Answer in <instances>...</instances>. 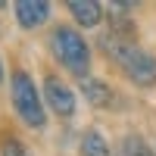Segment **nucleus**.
I'll use <instances>...</instances> for the list:
<instances>
[{
    "label": "nucleus",
    "instance_id": "f257e3e1",
    "mask_svg": "<svg viewBox=\"0 0 156 156\" xmlns=\"http://www.w3.org/2000/svg\"><path fill=\"white\" fill-rule=\"evenodd\" d=\"M9 97H12V109L16 115L28 125V128H44L47 125V112H44V103H41V90H37L34 78L28 72L16 69L9 78Z\"/></svg>",
    "mask_w": 156,
    "mask_h": 156
},
{
    "label": "nucleus",
    "instance_id": "6e6552de",
    "mask_svg": "<svg viewBox=\"0 0 156 156\" xmlns=\"http://www.w3.org/2000/svg\"><path fill=\"white\" fill-rule=\"evenodd\" d=\"M81 156H109V144L97 128H87L81 134Z\"/></svg>",
    "mask_w": 156,
    "mask_h": 156
},
{
    "label": "nucleus",
    "instance_id": "f03ea898",
    "mask_svg": "<svg viewBox=\"0 0 156 156\" xmlns=\"http://www.w3.org/2000/svg\"><path fill=\"white\" fill-rule=\"evenodd\" d=\"M50 50L53 56L59 59V66H66L69 72L87 78V69H90V47L81 34L69 25H56L50 31Z\"/></svg>",
    "mask_w": 156,
    "mask_h": 156
},
{
    "label": "nucleus",
    "instance_id": "7ed1b4c3",
    "mask_svg": "<svg viewBox=\"0 0 156 156\" xmlns=\"http://www.w3.org/2000/svg\"><path fill=\"white\" fill-rule=\"evenodd\" d=\"M119 66L134 84H140V87H153L156 84V56L147 53V50H140L137 44L119 59Z\"/></svg>",
    "mask_w": 156,
    "mask_h": 156
},
{
    "label": "nucleus",
    "instance_id": "1a4fd4ad",
    "mask_svg": "<svg viewBox=\"0 0 156 156\" xmlns=\"http://www.w3.org/2000/svg\"><path fill=\"white\" fill-rule=\"evenodd\" d=\"M122 156H156V153L150 150V144L140 134H128L122 140Z\"/></svg>",
    "mask_w": 156,
    "mask_h": 156
},
{
    "label": "nucleus",
    "instance_id": "39448f33",
    "mask_svg": "<svg viewBox=\"0 0 156 156\" xmlns=\"http://www.w3.org/2000/svg\"><path fill=\"white\" fill-rule=\"evenodd\" d=\"M12 12H16V22L22 28H41L50 19V3L47 0H19Z\"/></svg>",
    "mask_w": 156,
    "mask_h": 156
},
{
    "label": "nucleus",
    "instance_id": "9b49d317",
    "mask_svg": "<svg viewBox=\"0 0 156 156\" xmlns=\"http://www.w3.org/2000/svg\"><path fill=\"white\" fill-rule=\"evenodd\" d=\"M0 84H3V62H0Z\"/></svg>",
    "mask_w": 156,
    "mask_h": 156
},
{
    "label": "nucleus",
    "instance_id": "423d86ee",
    "mask_svg": "<svg viewBox=\"0 0 156 156\" xmlns=\"http://www.w3.org/2000/svg\"><path fill=\"white\" fill-rule=\"evenodd\" d=\"M66 6L75 16V22L84 25V28H94V25H100V19H103V6L97 0H69Z\"/></svg>",
    "mask_w": 156,
    "mask_h": 156
},
{
    "label": "nucleus",
    "instance_id": "20e7f679",
    "mask_svg": "<svg viewBox=\"0 0 156 156\" xmlns=\"http://www.w3.org/2000/svg\"><path fill=\"white\" fill-rule=\"evenodd\" d=\"M44 100H47V106L53 109L59 119H72L75 115V94H72V87L62 84L56 75L44 78Z\"/></svg>",
    "mask_w": 156,
    "mask_h": 156
},
{
    "label": "nucleus",
    "instance_id": "0eeeda50",
    "mask_svg": "<svg viewBox=\"0 0 156 156\" xmlns=\"http://www.w3.org/2000/svg\"><path fill=\"white\" fill-rule=\"evenodd\" d=\"M81 90H84V97L94 103V106H109L112 103V87H106L103 81H97V78H81Z\"/></svg>",
    "mask_w": 156,
    "mask_h": 156
},
{
    "label": "nucleus",
    "instance_id": "9d476101",
    "mask_svg": "<svg viewBox=\"0 0 156 156\" xmlns=\"http://www.w3.org/2000/svg\"><path fill=\"white\" fill-rule=\"evenodd\" d=\"M0 156H31V153L25 150V144H22L16 134H6L3 144H0Z\"/></svg>",
    "mask_w": 156,
    "mask_h": 156
}]
</instances>
